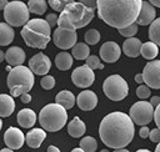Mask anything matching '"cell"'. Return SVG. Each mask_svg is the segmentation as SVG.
I'll use <instances>...</instances> for the list:
<instances>
[{
	"label": "cell",
	"instance_id": "cell-35",
	"mask_svg": "<svg viewBox=\"0 0 160 152\" xmlns=\"http://www.w3.org/2000/svg\"><path fill=\"white\" fill-rule=\"evenodd\" d=\"M85 64H86L88 66H90L92 70H102V69H104V65L100 62V59H99L98 56H94V55L89 56V57L86 59Z\"/></svg>",
	"mask_w": 160,
	"mask_h": 152
},
{
	"label": "cell",
	"instance_id": "cell-32",
	"mask_svg": "<svg viewBox=\"0 0 160 152\" xmlns=\"http://www.w3.org/2000/svg\"><path fill=\"white\" fill-rule=\"evenodd\" d=\"M84 37H85L86 44H89V45H95V44H98L99 40H100V32H99L96 29H90L89 31H86V34H85Z\"/></svg>",
	"mask_w": 160,
	"mask_h": 152
},
{
	"label": "cell",
	"instance_id": "cell-21",
	"mask_svg": "<svg viewBox=\"0 0 160 152\" xmlns=\"http://www.w3.org/2000/svg\"><path fill=\"white\" fill-rule=\"evenodd\" d=\"M16 120H18V123L24 127V128H30L34 126L35 121H36V115L32 110L30 108H22L19 111L18 116H16Z\"/></svg>",
	"mask_w": 160,
	"mask_h": 152
},
{
	"label": "cell",
	"instance_id": "cell-22",
	"mask_svg": "<svg viewBox=\"0 0 160 152\" xmlns=\"http://www.w3.org/2000/svg\"><path fill=\"white\" fill-rule=\"evenodd\" d=\"M14 96L1 93L0 95V116L1 117H8L10 116L14 110H15V101L12 98Z\"/></svg>",
	"mask_w": 160,
	"mask_h": 152
},
{
	"label": "cell",
	"instance_id": "cell-29",
	"mask_svg": "<svg viewBox=\"0 0 160 152\" xmlns=\"http://www.w3.org/2000/svg\"><path fill=\"white\" fill-rule=\"evenodd\" d=\"M28 6H29L30 12H34V14H38V15L44 14L48 9V4H46L45 0H29Z\"/></svg>",
	"mask_w": 160,
	"mask_h": 152
},
{
	"label": "cell",
	"instance_id": "cell-37",
	"mask_svg": "<svg viewBox=\"0 0 160 152\" xmlns=\"http://www.w3.org/2000/svg\"><path fill=\"white\" fill-rule=\"evenodd\" d=\"M150 88H149V86L148 85H140L138 88H136V96L139 97V98H141V100H145V98H148L149 96H150Z\"/></svg>",
	"mask_w": 160,
	"mask_h": 152
},
{
	"label": "cell",
	"instance_id": "cell-17",
	"mask_svg": "<svg viewBox=\"0 0 160 152\" xmlns=\"http://www.w3.org/2000/svg\"><path fill=\"white\" fill-rule=\"evenodd\" d=\"M155 16H156V11H155L154 5L150 1H142V6H141L140 14L136 19V22L142 26L150 25L155 20Z\"/></svg>",
	"mask_w": 160,
	"mask_h": 152
},
{
	"label": "cell",
	"instance_id": "cell-24",
	"mask_svg": "<svg viewBox=\"0 0 160 152\" xmlns=\"http://www.w3.org/2000/svg\"><path fill=\"white\" fill-rule=\"evenodd\" d=\"M55 102L60 103L61 106H64L66 110H70L74 103H75V96L71 91H68V90H62L60 91L56 97H55Z\"/></svg>",
	"mask_w": 160,
	"mask_h": 152
},
{
	"label": "cell",
	"instance_id": "cell-39",
	"mask_svg": "<svg viewBox=\"0 0 160 152\" xmlns=\"http://www.w3.org/2000/svg\"><path fill=\"white\" fill-rule=\"evenodd\" d=\"M46 21L51 25V26H54V25H58V21H59V16L56 15V14H49L48 16H46Z\"/></svg>",
	"mask_w": 160,
	"mask_h": 152
},
{
	"label": "cell",
	"instance_id": "cell-23",
	"mask_svg": "<svg viewBox=\"0 0 160 152\" xmlns=\"http://www.w3.org/2000/svg\"><path fill=\"white\" fill-rule=\"evenodd\" d=\"M85 131H86V126L79 117H74L68 125V133L71 137L79 138L85 133Z\"/></svg>",
	"mask_w": 160,
	"mask_h": 152
},
{
	"label": "cell",
	"instance_id": "cell-52",
	"mask_svg": "<svg viewBox=\"0 0 160 152\" xmlns=\"http://www.w3.org/2000/svg\"><path fill=\"white\" fill-rule=\"evenodd\" d=\"M155 151H158V152H160V143H158V146H156V148H155Z\"/></svg>",
	"mask_w": 160,
	"mask_h": 152
},
{
	"label": "cell",
	"instance_id": "cell-16",
	"mask_svg": "<svg viewBox=\"0 0 160 152\" xmlns=\"http://www.w3.org/2000/svg\"><path fill=\"white\" fill-rule=\"evenodd\" d=\"M76 103H78L80 110H82V111H91L98 105V96L95 95V92L85 90V91L79 93V96L76 98Z\"/></svg>",
	"mask_w": 160,
	"mask_h": 152
},
{
	"label": "cell",
	"instance_id": "cell-34",
	"mask_svg": "<svg viewBox=\"0 0 160 152\" xmlns=\"http://www.w3.org/2000/svg\"><path fill=\"white\" fill-rule=\"evenodd\" d=\"M118 30H119V34H121L122 36L132 37L138 32V22H132L131 25H129L126 27H122V29H118Z\"/></svg>",
	"mask_w": 160,
	"mask_h": 152
},
{
	"label": "cell",
	"instance_id": "cell-40",
	"mask_svg": "<svg viewBox=\"0 0 160 152\" xmlns=\"http://www.w3.org/2000/svg\"><path fill=\"white\" fill-rule=\"evenodd\" d=\"M79 1L90 9H94V10L98 9V0H79Z\"/></svg>",
	"mask_w": 160,
	"mask_h": 152
},
{
	"label": "cell",
	"instance_id": "cell-12",
	"mask_svg": "<svg viewBox=\"0 0 160 152\" xmlns=\"http://www.w3.org/2000/svg\"><path fill=\"white\" fill-rule=\"evenodd\" d=\"M145 83L151 88H160V60L150 61L142 70Z\"/></svg>",
	"mask_w": 160,
	"mask_h": 152
},
{
	"label": "cell",
	"instance_id": "cell-26",
	"mask_svg": "<svg viewBox=\"0 0 160 152\" xmlns=\"http://www.w3.org/2000/svg\"><path fill=\"white\" fill-rule=\"evenodd\" d=\"M55 65H56V67L59 70L66 71V70H69L72 66V56L69 52L62 51V52H60V54L56 55V57H55Z\"/></svg>",
	"mask_w": 160,
	"mask_h": 152
},
{
	"label": "cell",
	"instance_id": "cell-48",
	"mask_svg": "<svg viewBox=\"0 0 160 152\" xmlns=\"http://www.w3.org/2000/svg\"><path fill=\"white\" fill-rule=\"evenodd\" d=\"M154 6H158V7H160V0H149Z\"/></svg>",
	"mask_w": 160,
	"mask_h": 152
},
{
	"label": "cell",
	"instance_id": "cell-50",
	"mask_svg": "<svg viewBox=\"0 0 160 152\" xmlns=\"http://www.w3.org/2000/svg\"><path fill=\"white\" fill-rule=\"evenodd\" d=\"M4 59H5V52L0 51V60H4Z\"/></svg>",
	"mask_w": 160,
	"mask_h": 152
},
{
	"label": "cell",
	"instance_id": "cell-5",
	"mask_svg": "<svg viewBox=\"0 0 160 152\" xmlns=\"http://www.w3.org/2000/svg\"><path fill=\"white\" fill-rule=\"evenodd\" d=\"M39 121L41 127L45 131L49 132H56L61 130L66 121H68V113L66 108L61 106L60 103H49L42 107L39 115Z\"/></svg>",
	"mask_w": 160,
	"mask_h": 152
},
{
	"label": "cell",
	"instance_id": "cell-2",
	"mask_svg": "<svg viewBox=\"0 0 160 152\" xmlns=\"http://www.w3.org/2000/svg\"><path fill=\"white\" fill-rule=\"evenodd\" d=\"M141 6L142 0H98V15L109 26L122 29L136 22Z\"/></svg>",
	"mask_w": 160,
	"mask_h": 152
},
{
	"label": "cell",
	"instance_id": "cell-42",
	"mask_svg": "<svg viewBox=\"0 0 160 152\" xmlns=\"http://www.w3.org/2000/svg\"><path fill=\"white\" fill-rule=\"evenodd\" d=\"M154 120H155V123H156V126L160 128V103H159V105L156 106V108H155Z\"/></svg>",
	"mask_w": 160,
	"mask_h": 152
},
{
	"label": "cell",
	"instance_id": "cell-36",
	"mask_svg": "<svg viewBox=\"0 0 160 152\" xmlns=\"http://www.w3.org/2000/svg\"><path fill=\"white\" fill-rule=\"evenodd\" d=\"M40 83H41V87L44 90H51L55 86V78L52 76H50V75H44V77L41 78Z\"/></svg>",
	"mask_w": 160,
	"mask_h": 152
},
{
	"label": "cell",
	"instance_id": "cell-33",
	"mask_svg": "<svg viewBox=\"0 0 160 152\" xmlns=\"http://www.w3.org/2000/svg\"><path fill=\"white\" fill-rule=\"evenodd\" d=\"M74 1H75V0H49V5H50V7H51L52 10L61 12L69 4L74 2Z\"/></svg>",
	"mask_w": 160,
	"mask_h": 152
},
{
	"label": "cell",
	"instance_id": "cell-41",
	"mask_svg": "<svg viewBox=\"0 0 160 152\" xmlns=\"http://www.w3.org/2000/svg\"><path fill=\"white\" fill-rule=\"evenodd\" d=\"M139 135H140L141 138H148V137H149V135H150V130L146 127V125H144V126L140 128Z\"/></svg>",
	"mask_w": 160,
	"mask_h": 152
},
{
	"label": "cell",
	"instance_id": "cell-7",
	"mask_svg": "<svg viewBox=\"0 0 160 152\" xmlns=\"http://www.w3.org/2000/svg\"><path fill=\"white\" fill-rule=\"evenodd\" d=\"M76 40H78L76 29L65 17L59 16L58 27L52 34L54 44L62 50H68L70 47H74V45L76 44Z\"/></svg>",
	"mask_w": 160,
	"mask_h": 152
},
{
	"label": "cell",
	"instance_id": "cell-49",
	"mask_svg": "<svg viewBox=\"0 0 160 152\" xmlns=\"http://www.w3.org/2000/svg\"><path fill=\"white\" fill-rule=\"evenodd\" d=\"M11 151H12V148H10L9 146H8L6 148H2V150H1V152H11Z\"/></svg>",
	"mask_w": 160,
	"mask_h": 152
},
{
	"label": "cell",
	"instance_id": "cell-11",
	"mask_svg": "<svg viewBox=\"0 0 160 152\" xmlns=\"http://www.w3.org/2000/svg\"><path fill=\"white\" fill-rule=\"evenodd\" d=\"M71 80L74 82L75 86L78 87H89L94 83L95 81V74H94V70L88 66L86 64L82 65V66H79L76 67L72 74H71Z\"/></svg>",
	"mask_w": 160,
	"mask_h": 152
},
{
	"label": "cell",
	"instance_id": "cell-28",
	"mask_svg": "<svg viewBox=\"0 0 160 152\" xmlns=\"http://www.w3.org/2000/svg\"><path fill=\"white\" fill-rule=\"evenodd\" d=\"M88 45H89V44L76 42V44L74 45V47H72V51H71L72 56H74L75 59H78V60H86V59L89 57V54H90Z\"/></svg>",
	"mask_w": 160,
	"mask_h": 152
},
{
	"label": "cell",
	"instance_id": "cell-14",
	"mask_svg": "<svg viewBox=\"0 0 160 152\" xmlns=\"http://www.w3.org/2000/svg\"><path fill=\"white\" fill-rule=\"evenodd\" d=\"M100 57L102 61L105 62H115L119 60L120 57V54H121V50H120V46L114 42V41H106L105 44L101 45L100 47Z\"/></svg>",
	"mask_w": 160,
	"mask_h": 152
},
{
	"label": "cell",
	"instance_id": "cell-18",
	"mask_svg": "<svg viewBox=\"0 0 160 152\" xmlns=\"http://www.w3.org/2000/svg\"><path fill=\"white\" fill-rule=\"evenodd\" d=\"M142 42L136 37H128L122 44V51L128 57H136L141 54Z\"/></svg>",
	"mask_w": 160,
	"mask_h": 152
},
{
	"label": "cell",
	"instance_id": "cell-4",
	"mask_svg": "<svg viewBox=\"0 0 160 152\" xmlns=\"http://www.w3.org/2000/svg\"><path fill=\"white\" fill-rule=\"evenodd\" d=\"M6 82L10 93L14 97L21 96L22 93H26L32 88L35 82L34 72L30 70V67H25L22 65L15 66L12 70H10Z\"/></svg>",
	"mask_w": 160,
	"mask_h": 152
},
{
	"label": "cell",
	"instance_id": "cell-19",
	"mask_svg": "<svg viewBox=\"0 0 160 152\" xmlns=\"http://www.w3.org/2000/svg\"><path fill=\"white\" fill-rule=\"evenodd\" d=\"M5 60L11 66H19L25 61V52L19 46H11L5 52Z\"/></svg>",
	"mask_w": 160,
	"mask_h": 152
},
{
	"label": "cell",
	"instance_id": "cell-31",
	"mask_svg": "<svg viewBox=\"0 0 160 152\" xmlns=\"http://www.w3.org/2000/svg\"><path fill=\"white\" fill-rule=\"evenodd\" d=\"M80 146L84 148L85 152H94V151H96V148H98L96 140H95L94 137H90V136L84 137V138L80 141Z\"/></svg>",
	"mask_w": 160,
	"mask_h": 152
},
{
	"label": "cell",
	"instance_id": "cell-10",
	"mask_svg": "<svg viewBox=\"0 0 160 152\" xmlns=\"http://www.w3.org/2000/svg\"><path fill=\"white\" fill-rule=\"evenodd\" d=\"M130 117L132 118V121L139 125V126H144L150 123V121L154 118V106L151 105V102L148 101H139L135 102L131 107H130Z\"/></svg>",
	"mask_w": 160,
	"mask_h": 152
},
{
	"label": "cell",
	"instance_id": "cell-51",
	"mask_svg": "<svg viewBox=\"0 0 160 152\" xmlns=\"http://www.w3.org/2000/svg\"><path fill=\"white\" fill-rule=\"evenodd\" d=\"M138 152H149V150H146V148H140V150H138Z\"/></svg>",
	"mask_w": 160,
	"mask_h": 152
},
{
	"label": "cell",
	"instance_id": "cell-27",
	"mask_svg": "<svg viewBox=\"0 0 160 152\" xmlns=\"http://www.w3.org/2000/svg\"><path fill=\"white\" fill-rule=\"evenodd\" d=\"M158 44H155L154 41H148V42H144L142 44V46H141V55H142V57L144 59H146V60H152V59H155L156 57V55H158V51H159V49H158Z\"/></svg>",
	"mask_w": 160,
	"mask_h": 152
},
{
	"label": "cell",
	"instance_id": "cell-6",
	"mask_svg": "<svg viewBox=\"0 0 160 152\" xmlns=\"http://www.w3.org/2000/svg\"><path fill=\"white\" fill-rule=\"evenodd\" d=\"M60 16L65 17L75 29H80L86 26L94 17V9L85 6L82 2H71L69 4L60 14Z\"/></svg>",
	"mask_w": 160,
	"mask_h": 152
},
{
	"label": "cell",
	"instance_id": "cell-20",
	"mask_svg": "<svg viewBox=\"0 0 160 152\" xmlns=\"http://www.w3.org/2000/svg\"><path fill=\"white\" fill-rule=\"evenodd\" d=\"M45 138H46V132L41 128H32L25 136V141H26L28 146L31 147V148L40 147Z\"/></svg>",
	"mask_w": 160,
	"mask_h": 152
},
{
	"label": "cell",
	"instance_id": "cell-13",
	"mask_svg": "<svg viewBox=\"0 0 160 152\" xmlns=\"http://www.w3.org/2000/svg\"><path fill=\"white\" fill-rule=\"evenodd\" d=\"M29 67L35 75H46L51 67V61L45 54H35L29 60Z\"/></svg>",
	"mask_w": 160,
	"mask_h": 152
},
{
	"label": "cell",
	"instance_id": "cell-8",
	"mask_svg": "<svg viewBox=\"0 0 160 152\" xmlns=\"http://www.w3.org/2000/svg\"><path fill=\"white\" fill-rule=\"evenodd\" d=\"M29 6L22 1H9L4 9V17L11 26H22L29 21Z\"/></svg>",
	"mask_w": 160,
	"mask_h": 152
},
{
	"label": "cell",
	"instance_id": "cell-9",
	"mask_svg": "<svg viewBox=\"0 0 160 152\" xmlns=\"http://www.w3.org/2000/svg\"><path fill=\"white\" fill-rule=\"evenodd\" d=\"M102 90L108 98L112 101H120L126 97L129 86L120 75H111L105 78L102 83Z\"/></svg>",
	"mask_w": 160,
	"mask_h": 152
},
{
	"label": "cell",
	"instance_id": "cell-47",
	"mask_svg": "<svg viewBox=\"0 0 160 152\" xmlns=\"http://www.w3.org/2000/svg\"><path fill=\"white\" fill-rule=\"evenodd\" d=\"M48 151H49V152H59V148L55 147V146H49V147H48Z\"/></svg>",
	"mask_w": 160,
	"mask_h": 152
},
{
	"label": "cell",
	"instance_id": "cell-44",
	"mask_svg": "<svg viewBox=\"0 0 160 152\" xmlns=\"http://www.w3.org/2000/svg\"><path fill=\"white\" fill-rule=\"evenodd\" d=\"M150 102H151V105H152L154 107H156V106L160 103V97H159V96H152V97L150 98Z\"/></svg>",
	"mask_w": 160,
	"mask_h": 152
},
{
	"label": "cell",
	"instance_id": "cell-38",
	"mask_svg": "<svg viewBox=\"0 0 160 152\" xmlns=\"http://www.w3.org/2000/svg\"><path fill=\"white\" fill-rule=\"evenodd\" d=\"M149 138L150 141L152 142H160V128H154L150 131V135H149Z\"/></svg>",
	"mask_w": 160,
	"mask_h": 152
},
{
	"label": "cell",
	"instance_id": "cell-30",
	"mask_svg": "<svg viewBox=\"0 0 160 152\" xmlns=\"http://www.w3.org/2000/svg\"><path fill=\"white\" fill-rule=\"evenodd\" d=\"M149 37H150L151 41H154L155 44H158V45L160 46V17L155 19V20L150 24Z\"/></svg>",
	"mask_w": 160,
	"mask_h": 152
},
{
	"label": "cell",
	"instance_id": "cell-43",
	"mask_svg": "<svg viewBox=\"0 0 160 152\" xmlns=\"http://www.w3.org/2000/svg\"><path fill=\"white\" fill-rule=\"evenodd\" d=\"M20 100L24 102V103H29L30 101H31V96H30V93H22L21 96H20Z\"/></svg>",
	"mask_w": 160,
	"mask_h": 152
},
{
	"label": "cell",
	"instance_id": "cell-25",
	"mask_svg": "<svg viewBox=\"0 0 160 152\" xmlns=\"http://www.w3.org/2000/svg\"><path fill=\"white\" fill-rule=\"evenodd\" d=\"M14 35H15V32H14L11 25H9L8 22L0 24V44L2 46L9 45L14 40Z\"/></svg>",
	"mask_w": 160,
	"mask_h": 152
},
{
	"label": "cell",
	"instance_id": "cell-15",
	"mask_svg": "<svg viewBox=\"0 0 160 152\" xmlns=\"http://www.w3.org/2000/svg\"><path fill=\"white\" fill-rule=\"evenodd\" d=\"M25 136L16 127H9L4 133V142L12 150H19L24 145Z\"/></svg>",
	"mask_w": 160,
	"mask_h": 152
},
{
	"label": "cell",
	"instance_id": "cell-45",
	"mask_svg": "<svg viewBox=\"0 0 160 152\" xmlns=\"http://www.w3.org/2000/svg\"><path fill=\"white\" fill-rule=\"evenodd\" d=\"M135 81H136L138 83H145V81H144V76H142V74H138V75L135 76Z\"/></svg>",
	"mask_w": 160,
	"mask_h": 152
},
{
	"label": "cell",
	"instance_id": "cell-46",
	"mask_svg": "<svg viewBox=\"0 0 160 152\" xmlns=\"http://www.w3.org/2000/svg\"><path fill=\"white\" fill-rule=\"evenodd\" d=\"M8 4H9V1H8V0H0V9H2V10H4V9L6 7V5H8Z\"/></svg>",
	"mask_w": 160,
	"mask_h": 152
},
{
	"label": "cell",
	"instance_id": "cell-3",
	"mask_svg": "<svg viewBox=\"0 0 160 152\" xmlns=\"http://www.w3.org/2000/svg\"><path fill=\"white\" fill-rule=\"evenodd\" d=\"M51 25L44 19H31L28 21L22 30L21 36L25 44L34 49H45L50 41Z\"/></svg>",
	"mask_w": 160,
	"mask_h": 152
},
{
	"label": "cell",
	"instance_id": "cell-1",
	"mask_svg": "<svg viewBox=\"0 0 160 152\" xmlns=\"http://www.w3.org/2000/svg\"><path fill=\"white\" fill-rule=\"evenodd\" d=\"M134 121L130 115L120 111L106 115L99 127V136L101 141L110 148H120L128 146L135 133Z\"/></svg>",
	"mask_w": 160,
	"mask_h": 152
}]
</instances>
